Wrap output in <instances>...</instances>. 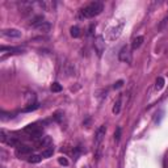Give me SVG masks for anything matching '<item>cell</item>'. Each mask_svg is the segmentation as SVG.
<instances>
[{
  "label": "cell",
  "instance_id": "22",
  "mask_svg": "<svg viewBox=\"0 0 168 168\" xmlns=\"http://www.w3.org/2000/svg\"><path fill=\"white\" fill-rule=\"evenodd\" d=\"M0 141H2L3 143H5V142L8 141V139H7V135H5V131H4V130H2V131H0Z\"/></svg>",
  "mask_w": 168,
  "mask_h": 168
},
{
  "label": "cell",
  "instance_id": "17",
  "mask_svg": "<svg viewBox=\"0 0 168 168\" xmlns=\"http://www.w3.org/2000/svg\"><path fill=\"white\" fill-rule=\"evenodd\" d=\"M164 87V79L161 76H159L158 79H156V82H155V89H158V91H160L161 88Z\"/></svg>",
  "mask_w": 168,
  "mask_h": 168
},
{
  "label": "cell",
  "instance_id": "9",
  "mask_svg": "<svg viewBox=\"0 0 168 168\" xmlns=\"http://www.w3.org/2000/svg\"><path fill=\"white\" fill-rule=\"evenodd\" d=\"M34 28L37 29L38 32H42V33H47V32H50V29H51V24H50V22H46V21H44V22L38 24V25H35Z\"/></svg>",
  "mask_w": 168,
  "mask_h": 168
},
{
  "label": "cell",
  "instance_id": "14",
  "mask_svg": "<svg viewBox=\"0 0 168 168\" xmlns=\"http://www.w3.org/2000/svg\"><path fill=\"white\" fill-rule=\"evenodd\" d=\"M70 34L72 35L74 38H79V37H80V34H82L80 28H79V26H76V25H75V26H72V28L70 29Z\"/></svg>",
  "mask_w": 168,
  "mask_h": 168
},
{
  "label": "cell",
  "instance_id": "19",
  "mask_svg": "<svg viewBox=\"0 0 168 168\" xmlns=\"http://www.w3.org/2000/svg\"><path fill=\"white\" fill-rule=\"evenodd\" d=\"M119 139H121V128L118 126V128L116 129V131H114V141L118 142Z\"/></svg>",
  "mask_w": 168,
  "mask_h": 168
},
{
  "label": "cell",
  "instance_id": "1",
  "mask_svg": "<svg viewBox=\"0 0 168 168\" xmlns=\"http://www.w3.org/2000/svg\"><path fill=\"white\" fill-rule=\"evenodd\" d=\"M103 9H104L103 3L92 2V3H89L88 5H86L80 12H82V16L84 17V19H92V17L100 15L101 12H103Z\"/></svg>",
  "mask_w": 168,
  "mask_h": 168
},
{
  "label": "cell",
  "instance_id": "5",
  "mask_svg": "<svg viewBox=\"0 0 168 168\" xmlns=\"http://www.w3.org/2000/svg\"><path fill=\"white\" fill-rule=\"evenodd\" d=\"M95 50L97 53V55L101 57V54L104 53L105 50V41H104V37L103 35H97V37L95 38Z\"/></svg>",
  "mask_w": 168,
  "mask_h": 168
},
{
  "label": "cell",
  "instance_id": "6",
  "mask_svg": "<svg viewBox=\"0 0 168 168\" xmlns=\"http://www.w3.org/2000/svg\"><path fill=\"white\" fill-rule=\"evenodd\" d=\"M16 155L19 158H21V156H30V155H32V147H28V146H24V145L17 146L16 147Z\"/></svg>",
  "mask_w": 168,
  "mask_h": 168
},
{
  "label": "cell",
  "instance_id": "26",
  "mask_svg": "<svg viewBox=\"0 0 168 168\" xmlns=\"http://www.w3.org/2000/svg\"><path fill=\"white\" fill-rule=\"evenodd\" d=\"M83 168H89V167H88V166H86V167H83Z\"/></svg>",
  "mask_w": 168,
  "mask_h": 168
},
{
  "label": "cell",
  "instance_id": "18",
  "mask_svg": "<svg viewBox=\"0 0 168 168\" xmlns=\"http://www.w3.org/2000/svg\"><path fill=\"white\" fill-rule=\"evenodd\" d=\"M51 91L53 92H61L62 91V86L59 84L58 82H54L53 84H51Z\"/></svg>",
  "mask_w": 168,
  "mask_h": 168
},
{
  "label": "cell",
  "instance_id": "23",
  "mask_svg": "<svg viewBox=\"0 0 168 168\" xmlns=\"http://www.w3.org/2000/svg\"><path fill=\"white\" fill-rule=\"evenodd\" d=\"M7 143H8L9 146H12V147H13V146H17V139H15V138H9V139L7 141Z\"/></svg>",
  "mask_w": 168,
  "mask_h": 168
},
{
  "label": "cell",
  "instance_id": "12",
  "mask_svg": "<svg viewBox=\"0 0 168 168\" xmlns=\"http://www.w3.org/2000/svg\"><path fill=\"white\" fill-rule=\"evenodd\" d=\"M38 130H42L40 126H37V124H30V125H28L26 128H25V131L29 134H33L35 133V131H38Z\"/></svg>",
  "mask_w": 168,
  "mask_h": 168
},
{
  "label": "cell",
  "instance_id": "21",
  "mask_svg": "<svg viewBox=\"0 0 168 168\" xmlns=\"http://www.w3.org/2000/svg\"><path fill=\"white\" fill-rule=\"evenodd\" d=\"M58 163L61 164V166L67 167V166H68V160L66 159V158H63V156H61V158H58Z\"/></svg>",
  "mask_w": 168,
  "mask_h": 168
},
{
  "label": "cell",
  "instance_id": "2",
  "mask_svg": "<svg viewBox=\"0 0 168 168\" xmlns=\"http://www.w3.org/2000/svg\"><path fill=\"white\" fill-rule=\"evenodd\" d=\"M124 26H125V21L121 20L119 22H116L113 26H110L109 29L106 30V34H105V40L106 41H114L117 40L119 35H121L122 30H124Z\"/></svg>",
  "mask_w": 168,
  "mask_h": 168
},
{
  "label": "cell",
  "instance_id": "15",
  "mask_svg": "<svg viewBox=\"0 0 168 168\" xmlns=\"http://www.w3.org/2000/svg\"><path fill=\"white\" fill-rule=\"evenodd\" d=\"M53 154H54V147L53 146H49L47 148H45L44 151H42L41 155H42V158H50Z\"/></svg>",
  "mask_w": 168,
  "mask_h": 168
},
{
  "label": "cell",
  "instance_id": "25",
  "mask_svg": "<svg viewBox=\"0 0 168 168\" xmlns=\"http://www.w3.org/2000/svg\"><path fill=\"white\" fill-rule=\"evenodd\" d=\"M62 113L61 112H57L55 113V114H54V118H55V121H61V119H62Z\"/></svg>",
  "mask_w": 168,
  "mask_h": 168
},
{
  "label": "cell",
  "instance_id": "4",
  "mask_svg": "<svg viewBox=\"0 0 168 168\" xmlns=\"http://www.w3.org/2000/svg\"><path fill=\"white\" fill-rule=\"evenodd\" d=\"M118 59L121 62H125V63H130L131 62V50H130V47L126 45L124 46L121 50H119L118 53Z\"/></svg>",
  "mask_w": 168,
  "mask_h": 168
},
{
  "label": "cell",
  "instance_id": "24",
  "mask_svg": "<svg viewBox=\"0 0 168 168\" xmlns=\"http://www.w3.org/2000/svg\"><path fill=\"white\" fill-rule=\"evenodd\" d=\"M124 86V80H118V82H116L114 83V86H113V88L114 89H118V88H121Z\"/></svg>",
  "mask_w": 168,
  "mask_h": 168
},
{
  "label": "cell",
  "instance_id": "20",
  "mask_svg": "<svg viewBox=\"0 0 168 168\" xmlns=\"http://www.w3.org/2000/svg\"><path fill=\"white\" fill-rule=\"evenodd\" d=\"M35 109H38V104L37 103H35V104H30L28 108L24 109V112H32V110H35Z\"/></svg>",
  "mask_w": 168,
  "mask_h": 168
},
{
  "label": "cell",
  "instance_id": "3",
  "mask_svg": "<svg viewBox=\"0 0 168 168\" xmlns=\"http://www.w3.org/2000/svg\"><path fill=\"white\" fill-rule=\"evenodd\" d=\"M105 133H106V126L105 125H101L95 133V148L97 150V154H100V151H101V143H103Z\"/></svg>",
  "mask_w": 168,
  "mask_h": 168
},
{
  "label": "cell",
  "instance_id": "11",
  "mask_svg": "<svg viewBox=\"0 0 168 168\" xmlns=\"http://www.w3.org/2000/svg\"><path fill=\"white\" fill-rule=\"evenodd\" d=\"M142 42H143V37H142V35H137V37L133 40V42H131V47H133L134 50L139 49L141 45H142Z\"/></svg>",
  "mask_w": 168,
  "mask_h": 168
},
{
  "label": "cell",
  "instance_id": "8",
  "mask_svg": "<svg viewBox=\"0 0 168 168\" xmlns=\"http://www.w3.org/2000/svg\"><path fill=\"white\" fill-rule=\"evenodd\" d=\"M49 146H51L50 137H42L41 139L35 142V148H47Z\"/></svg>",
  "mask_w": 168,
  "mask_h": 168
},
{
  "label": "cell",
  "instance_id": "10",
  "mask_svg": "<svg viewBox=\"0 0 168 168\" xmlns=\"http://www.w3.org/2000/svg\"><path fill=\"white\" fill-rule=\"evenodd\" d=\"M40 5H41V7L44 8L45 11H49V12H51V11L55 9V3H54V2H41Z\"/></svg>",
  "mask_w": 168,
  "mask_h": 168
},
{
  "label": "cell",
  "instance_id": "16",
  "mask_svg": "<svg viewBox=\"0 0 168 168\" xmlns=\"http://www.w3.org/2000/svg\"><path fill=\"white\" fill-rule=\"evenodd\" d=\"M42 160V155H30V156L28 158V161L29 163H32V164H34V163H40V161Z\"/></svg>",
  "mask_w": 168,
  "mask_h": 168
},
{
  "label": "cell",
  "instance_id": "13",
  "mask_svg": "<svg viewBox=\"0 0 168 168\" xmlns=\"http://www.w3.org/2000/svg\"><path fill=\"white\" fill-rule=\"evenodd\" d=\"M121 100H122V96H119V97L117 99V101L114 103V105H113L112 112L114 113V114H118L119 110H121Z\"/></svg>",
  "mask_w": 168,
  "mask_h": 168
},
{
  "label": "cell",
  "instance_id": "7",
  "mask_svg": "<svg viewBox=\"0 0 168 168\" xmlns=\"http://www.w3.org/2000/svg\"><path fill=\"white\" fill-rule=\"evenodd\" d=\"M2 35L8 38H19L21 37V32L17 29H4V30H2Z\"/></svg>",
  "mask_w": 168,
  "mask_h": 168
}]
</instances>
